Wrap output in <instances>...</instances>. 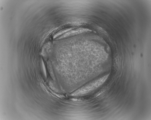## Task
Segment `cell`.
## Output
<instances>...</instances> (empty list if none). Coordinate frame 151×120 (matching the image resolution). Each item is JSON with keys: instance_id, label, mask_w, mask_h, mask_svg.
I'll return each mask as SVG.
<instances>
[{"instance_id": "obj_1", "label": "cell", "mask_w": 151, "mask_h": 120, "mask_svg": "<svg viewBox=\"0 0 151 120\" xmlns=\"http://www.w3.org/2000/svg\"><path fill=\"white\" fill-rule=\"evenodd\" d=\"M108 75L90 83L75 92L72 95H78L84 94L92 91L99 87L105 81Z\"/></svg>"}]
</instances>
